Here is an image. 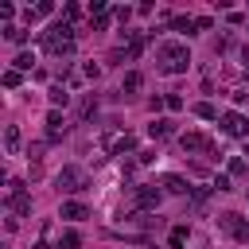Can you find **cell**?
Masks as SVG:
<instances>
[{
    "label": "cell",
    "instance_id": "cell-23",
    "mask_svg": "<svg viewBox=\"0 0 249 249\" xmlns=\"http://www.w3.org/2000/svg\"><path fill=\"white\" fill-rule=\"evenodd\" d=\"M171 27H175V31H191V27H198V23H195L191 16H175V19H171Z\"/></svg>",
    "mask_w": 249,
    "mask_h": 249
},
{
    "label": "cell",
    "instance_id": "cell-25",
    "mask_svg": "<svg viewBox=\"0 0 249 249\" xmlns=\"http://www.w3.org/2000/svg\"><path fill=\"white\" fill-rule=\"evenodd\" d=\"M163 105H167L171 113H179V109H183V97H179V93H167V97H163Z\"/></svg>",
    "mask_w": 249,
    "mask_h": 249
},
{
    "label": "cell",
    "instance_id": "cell-32",
    "mask_svg": "<svg viewBox=\"0 0 249 249\" xmlns=\"http://www.w3.org/2000/svg\"><path fill=\"white\" fill-rule=\"evenodd\" d=\"M31 249H51V245H47V241H35V245H31Z\"/></svg>",
    "mask_w": 249,
    "mask_h": 249
},
{
    "label": "cell",
    "instance_id": "cell-15",
    "mask_svg": "<svg viewBox=\"0 0 249 249\" xmlns=\"http://www.w3.org/2000/svg\"><path fill=\"white\" fill-rule=\"evenodd\" d=\"M163 187H167L171 195H187V191H191L187 179H179V175H163Z\"/></svg>",
    "mask_w": 249,
    "mask_h": 249
},
{
    "label": "cell",
    "instance_id": "cell-1",
    "mask_svg": "<svg viewBox=\"0 0 249 249\" xmlns=\"http://www.w3.org/2000/svg\"><path fill=\"white\" fill-rule=\"evenodd\" d=\"M156 58H160V70H163V74H183V70L191 66V51H187V43H175V39L160 43Z\"/></svg>",
    "mask_w": 249,
    "mask_h": 249
},
{
    "label": "cell",
    "instance_id": "cell-21",
    "mask_svg": "<svg viewBox=\"0 0 249 249\" xmlns=\"http://www.w3.org/2000/svg\"><path fill=\"white\" fill-rule=\"evenodd\" d=\"M226 175H230V179H233V175H249V163H245L241 156H233V160H230V171H226Z\"/></svg>",
    "mask_w": 249,
    "mask_h": 249
},
{
    "label": "cell",
    "instance_id": "cell-14",
    "mask_svg": "<svg viewBox=\"0 0 249 249\" xmlns=\"http://www.w3.org/2000/svg\"><path fill=\"white\" fill-rule=\"evenodd\" d=\"M140 86H144V74H140V70H128L124 82H121V89H128V93H136Z\"/></svg>",
    "mask_w": 249,
    "mask_h": 249
},
{
    "label": "cell",
    "instance_id": "cell-31",
    "mask_svg": "<svg viewBox=\"0 0 249 249\" xmlns=\"http://www.w3.org/2000/svg\"><path fill=\"white\" fill-rule=\"evenodd\" d=\"M241 74H249V47H241Z\"/></svg>",
    "mask_w": 249,
    "mask_h": 249
},
{
    "label": "cell",
    "instance_id": "cell-26",
    "mask_svg": "<svg viewBox=\"0 0 249 249\" xmlns=\"http://www.w3.org/2000/svg\"><path fill=\"white\" fill-rule=\"evenodd\" d=\"M214 191H233V183H230V175H214Z\"/></svg>",
    "mask_w": 249,
    "mask_h": 249
},
{
    "label": "cell",
    "instance_id": "cell-19",
    "mask_svg": "<svg viewBox=\"0 0 249 249\" xmlns=\"http://www.w3.org/2000/svg\"><path fill=\"white\" fill-rule=\"evenodd\" d=\"M78 245H82V237H78L74 230H66V233L58 237V245H54V249H78Z\"/></svg>",
    "mask_w": 249,
    "mask_h": 249
},
{
    "label": "cell",
    "instance_id": "cell-16",
    "mask_svg": "<svg viewBox=\"0 0 249 249\" xmlns=\"http://www.w3.org/2000/svg\"><path fill=\"white\" fill-rule=\"evenodd\" d=\"M31 62H35V54H31V51H19V54L12 58V70H19V74H23V70H31Z\"/></svg>",
    "mask_w": 249,
    "mask_h": 249
},
{
    "label": "cell",
    "instance_id": "cell-18",
    "mask_svg": "<svg viewBox=\"0 0 249 249\" xmlns=\"http://www.w3.org/2000/svg\"><path fill=\"white\" fill-rule=\"evenodd\" d=\"M19 144H23V140H19V128H8V132H4V148L16 156V152H19Z\"/></svg>",
    "mask_w": 249,
    "mask_h": 249
},
{
    "label": "cell",
    "instance_id": "cell-3",
    "mask_svg": "<svg viewBox=\"0 0 249 249\" xmlns=\"http://www.w3.org/2000/svg\"><path fill=\"white\" fill-rule=\"evenodd\" d=\"M218 226H222V230H230V233H233V237H237L241 245L249 241V222H245V218H237L233 210H226V214H218Z\"/></svg>",
    "mask_w": 249,
    "mask_h": 249
},
{
    "label": "cell",
    "instance_id": "cell-30",
    "mask_svg": "<svg viewBox=\"0 0 249 249\" xmlns=\"http://www.w3.org/2000/svg\"><path fill=\"white\" fill-rule=\"evenodd\" d=\"M93 109H97V101H93V97H86V101H82V117H93Z\"/></svg>",
    "mask_w": 249,
    "mask_h": 249
},
{
    "label": "cell",
    "instance_id": "cell-33",
    "mask_svg": "<svg viewBox=\"0 0 249 249\" xmlns=\"http://www.w3.org/2000/svg\"><path fill=\"white\" fill-rule=\"evenodd\" d=\"M245 156H249V144H245Z\"/></svg>",
    "mask_w": 249,
    "mask_h": 249
},
{
    "label": "cell",
    "instance_id": "cell-12",
    "mask_svg": "<svg viewBox=\"0 0 249 249\" xmlns=\"http://www.w3.org/2000/svg\"><path fill=\"white\" fill-rule=\"evenodd\" d=\"M47 97H51V105H54V109H58V105H70V89H66V86H62V82H54V86H51V93H47Z\"/></svg>",
    "mask_w": 249,
    "mask_h": 249
},
{
    "label": "cell",
    "instance_id": "cell-9",
    "mask_svg": "<svg viewBox=\"0 0 249 249\" xmlns=\"http://www.w3.org/2000/svg\"><path fill=\"white\" fill-rule=\"evenodd\" d=\"M113 156H124V152H132L136 148V136H128V132H117V136H109V144H105Z\"/></svg>",
    "mask_w": 249,
    "mask_h": 249
},
{
    "label": "cell",
    "instance_id": "cell-28",
    "mask_svg": "<svg viewBox=\"0 0 249 249\" xmlns=\"http://www.w3.org/2000/svg\"><path fill=\"white\" fill-rule=\"evenodd\" d=\"M51 12H54V4H51V0H43V4H35V16H51Z\"/></svg>",
    "mask_w": 249,
    "mask_h": 249
},
{
    "label": "cell",
    "instance_id": "cell-11",
    "mask_svg": "<svg viewBox=\"0 0 249 249\" xmlns=\"http://www.w3.org/2000/svg\"><path fill=\"white\" fill-rule=\"evenodd\" d=\"M171 132H175V124H171V121H160V117H156V121L148 124V136H152V140H167Z\"/></svg>",
    "mask_w": 249,
    "mask_h": 249
},
{
    "label": "cell",
    "instance_id": "cell-5",
    "mask_svg": "<svg viewBox=\"0 0 249 249\" xmlns=\"http://www.w3.org/2000/svg\"><path fill=\"white\" fill-rule=\"evenodd\" d=\"M163 202V191L156 187V183H144V187H136V206L140 210H156Z\"/></svg>",
    "mask_w": 249,
    "mask_h": 249
},
{
    "label": "cell",
    "instance_id": "cell-22",
    "mask_svg": "<svg viewBox=\"0 0 249 249\" xmlns=\"http://www.w3.org/2000/svg\"><path fill=\"white\" fill-rule=\"evenodd\" d=\"M183 241H187V226H175L171 237H167V245H171V249H183Z\"/></svg>",
    "mask_w": 249,
    "mask_h": 249
},
{
    "label": "cell",
    "instance_id": "cell-2",
    "mask_svg": "<svg viewBox=\"0 0 249 249\" xmlns=\"http://www.w3.org/2000/svg\"><path fill=\"white\" fill-rule=\"evenodd\" d=\"M43 51H47V54H70V51H74V27H70V23H54V27L43 35Z\"/></svg>",
    "mask_w": 249,
    "mask_h": 249
},
{
    "label": "cell",
    "instance_id": "cell-10",
    "mask_svg": "<svg viewBox=\"0 0 249 249\" xmlns=\"http://www.w3.org/2000/svg\"><path fill=\"white\" fill-rule=\"evenodd\" d=\"M58 218L82 222V218H89V210H86V202H62V206H58Z\"/></svg>",
    "mask_w": 249,
    "mask_h": 249
},
{
    "label": "cell",
    "instance_id": "cell-24",
    "mask_svg": "<svg viewBox=\"0 0 249 249\" xmlns=\"http://www.w3.org/2000/svg\"><path fill=\"white\" fill-rule=\"evenodd\" d=\"M0 82H4L8 89H16V86L23 82V74H19V70H4V78H0Z\"/></svg>",
    "mask_w": 249,
    "mask_h": 249
},
{
    "label": "cell",
    "instance_id": "cell-6",
    "mask_svg": "<svg viewBox=\"0 0 249 249\" xmlns=\"http://www.w3.org/2000/svg\"><path fill=\"white\" fill-rule=\"evenodd\" d=\"M8 206H12V214H31V195L23 191V183H19V179H12V195H8Z\"/></svg>",
    "mask_w": 249,
    "mask_h": 249
},
{
    "label": "cell",
    "instance_id": "cell-29",
    "mask_svg": "<svg viewBox=\"0 0 249 249\" xmlns=\"http://www.w3.org/2000/svg\"><path fill=\"white\" fill-rule=\"evenodd\" d=\"M113 16H117L121 23H128V19H132V8H113Z\"/></svg>",
    "mask_w": 249,
    "mask_h": 249
},
{
    "label": "cell",
    "instance_id": "cell-8",
    "mask_svg": "<svg viewBox=\"0 0 249 249\" xmlns=\"http://www.w3.org/2000/svg\"><path fill=\"white\" fill-rule=\"evenodd\" d=\"M179 144H183V152H210L214 148L210 136H202V132H187V136H179Z\"/></svg>",
    "mask_w": 249,
    "mask_h": 249
},
{
    "label": "cell",
    "instance_id": "cell-17",
    "mask_svg": "<svg viewBox=\"0 0 249 249\" xmlns=\"http://www.w3.org/2000/svg\"><path fill=\"white\" fill-rule=\"evenodd\" d=\"M4 35H8V43H19V47L27 43V31H23V27H16V23H8V27H4Z\"/></svg>",
    "mask_w": 249,
    "mask_h": 249
},
{
    "label": "cell",
    "instance_id": "cell-7",
    "mask_svg": "<svg viewBox=\"0 0 249 249\" xmlns=\"http://www.w3.org/2000/svg\"><path fill=\"white\" fill-rule=\"evenodd\" d=\"M222 132L226 136H249V121L230 109V113H222Z\"/></svg>",
    "mask_w": 249,
    "mask_h": 249
},
{
    "label": "cell",
    "instance_id": "cell-20",
    "mask_svg": "<svg viewBox=\"0 0 249 249\" xmlns=\"http://www.w3.org/2000/svg\"><path fill=\"white\" fill-rule=\"evenodd\" d=\"M195 117H202V121H214V117H218V109H214L210 101H198V105H195Z\"/></svg>",
    "mask_w": 249,
    "mask_h": 249
},
{
    "label": "cell",
    "instance_id": "cell-4",
    "mask_svg": "<svg viewBox=\"0 0 249 249\" xmlns=\"http://www.w3.org/2000/svg\"><path fill=\"white\" fill-rule=\"evenodd\" d=\"M54 183H58V191H82V183H86V175H82V167H62L58 175H54Z\"/></svg>",
    "mask_w": 249,
    "mask_h": 249
},
{
    "label": "cell",
    "instance_id": "cell-27",
    "mask_svg": "<svg viewBox=\"0 0 249 249\" xmlns=\"http://www.w3.org/2000/svg\"><path fill=\"white\" fill-rule=\"evenodd\" d=\"M62 16H66V23H70V19H78V16H82V8H78V4H66V8H62Z\"/></svg>",
    "mask_w": 249,
    "mask_h": 249
},
{
    "label": "cell",
    "instance_id": "cell-13",
    "mask_svg": "<svg viewBox=\"0 0 249 249\" xmlns=\"http://www.w3.org/2000/svg\"><path fill=\"white\" fill-rule=\"evenodd\" d=\"M124 35H128V51H124V54H128V58H140V51H144V35H136V31H124Z\"/></svg>",
    "mask_w": 249,
    "mask_h": 249
}]
</instances>
